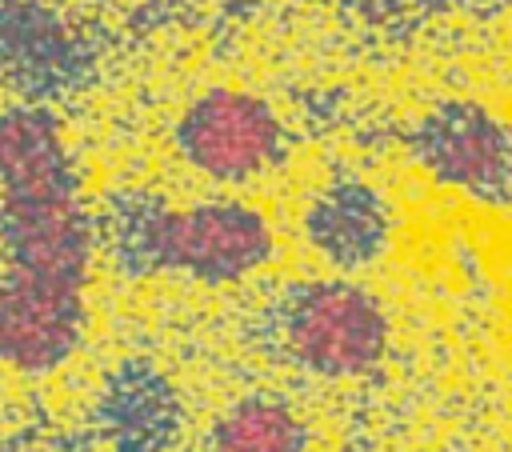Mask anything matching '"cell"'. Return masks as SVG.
<instances>
[{"label":"cell","mask_w":512,"mask_h":452,"mask_svg":"<svg viewBox=\"0 0 512 452\" xmlns=\"http://www.w3.org/2000/svg\"><path fill=\"white\" fill-rule=\"evenodd\" d=\"M96 244L128 276H184L192 284L232 288L272 264L276 224L236 192L172 204L156 192L128 188L96 216Z\"/></svg>","instance_id":"1"},{"label":"cell","mask_w":512,"mask_h":452,"mask_svg":"<svg viewBox=\"0 0 512 452\" xmlns=\"http://www.w3.org/2000/svg\"><path fill=\"white\" fill-rule=\"evenodd\" d=\"M272 324L280 352L316 380H364L392 348V316L360 276L320 272L288 284Z\"/></svg>","instance_id":"2"},{"label":"cell","mask_w":512,"mask_h":452,"mask_svg":"<svg viewBox=\"0 0 512 452\" xmlns=\"http://www.w3.org/2000/svg\"><path fill=\"white\" fill-rule=\"evenodd\" d=\"M172 148L192 176L216 188H244L288 160V128L260 92L212 84L176 112Z\"/></svg>","instance_id":"3"},{"label":"cell","mask_w":512,"mask_h":452,"mask_svg":"<svg viewBox=\"0 0 512 452\" xmlns=\"http://www.w3.org/2000/svg\"><path fill=\"white\" fill-rule=\"evenodd\" d=\"M412 164L444 192L480 208H512V116L484 100L448 96L408 128Z\"/></svg>","instance_id":"4"},{"label":"cell","mask_w":512,"mask_h":452,"mask_svg":"<svg viewBox=\"0 0 512 452\" xmlns=\"http://www.w3.org/2000/svg\"><path fill=\"white\" fill-rule=\"evenodd\" d=\"M300 240L324 272L364 276L396 240L392 200L356 172H328L300 204Z\"/></svg>","instance_id":"5"},{"label":"cell","mask_w":512,"mask_h":452,"mask_svg":"<svg viewBox=\"0 0 512 452\" xmlns=\"http://www.w3.org/2000/svg\"><path fill=\"white\" fill-rule=\"evenodd\" d=\"M88 336V284L0 272V364L20 376L60 372Z\"/></svg>","instance_id":"6"},{"label":"cell","mask_w":512,"mask_h":452,"mask_svg":"<svg viewBox=\"0 0 512 452\" xmlns=\"http://www.w3.org/2000/svg\"><path fill=\"white\" fill-rule=\"evenodd\" d=\"M80 180V164L60 120L44 104L0 108V192Z\"/></svg>","instance_id":"7"},{"label":"cell","mask_w":512,"mask_h":452,"mask_svg":"<svg viewBox=\"0 0 512 452\" xmlns=\"http://www.w3.org/2000/svg\"><path fill=\"white\" fill-rule=\"evenodd\" d=\"M208 448L212 452H308V424L284 396L248 392L212 420Z\"/></svg>","instance_id":"8"}]
</instances>
